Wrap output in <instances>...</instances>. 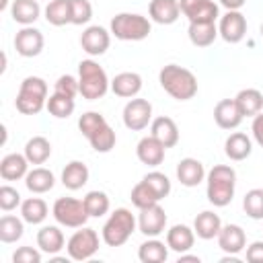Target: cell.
Listing matches in <instances>:
<instances>
[{
    "instance_id": "1",
    "label": "cell",
    "mask_w": 263,
    "mask_h": 263,
    "mask_svg": "<svg viewBox=\"0 0 263 263\" xmlns=\"http://www.w3.org/2000/svg\"><path fill=\"white\" fill-rule=\"evenodd\" d=\"M158 82L164 88V92H168L173 99L177 101H189L197 95V78L191 70L177 66V64H168L158 72Z\"/></svg>"
},
{
    "instance_id": "2",
    "label": "cell",
    "mask_w": 263,
    "mask_h": 263,
    "mask_svg": "<svg viewBox=\"0 0 263 263\" xmlns=\"http://www.w3.org/2000/svg\"><path fill=\"white\" fill-rule=\"evenodd\" d=\"M208 201L214 203L216 208H224L232 201L234 197V187H236V173L228 164H216L208 175Z\"/></svg>"
},
{
    "instance_id": "3",
    "label": "cell",
    "mask_w": 263,
    "mask_h": 263,
    "mask_svg": "<svg viewBox=\"0 0 263 263\" xmlns=\"http://www.w3.org/2000/svg\"><path fill=\"white\" fill-rule=\"evenodd\" d=\"M14 105L23 115H37L47 105V82L39 76H27L21 82Z\"/></svg>"
},
{
    "instance_id": "4",
    "label": "cell",
    "mask_w": 263,
    "mask_h": 263,
    "mask_svg": "<svg viewBox=\"0 0 263 263\" xmlns=\"http://www.w3.org/2000/svg\"><path fill=\"white\" fill-rule=\"evenodd\" d=\"M78 84H80V95L88 101H97L105 97V92L111 86L107 72L95 60H82L78 64Z\"/></svg>"
},
{
    "instance_id": "5",
    "label": "cell",
    "mask_w": 263,
    "mask_h": 263,
    "mask_svg": "<svg viewBox=\"0 0 263 263\" xmlns=\"http://www.w3.org/2000/svg\"><path fill=\"white\" fill-rule=\"evenodd\" d=\"M150 21L136 12H119L111 18V35L121 41H142L150 35Z\"/></svg>"
},
{
    "instance_id": "6",
    "label": "cell",
    "mask_w": 263,
    "mask_h": 263,
    "mask_svg": "<svg viewBox=\"0 0 263 263\" xmlns=\"http://www.w3.org/2000/svg\"><path fill=\"white\" fill-rule=\"evenodd\" d=\"M136 230V218L127 208H117L103 226V240L107 247H121Z\"/></svg>"
},
{
    "instance_id": "7",
    "label": "cell",
    "mask_w": 263,
    "mask_h": 263,
    "mask_svg": "<svg viewBox=\"0 0 263 263\" xmlns=\"http://www.w3.org/2000/svg\"><path fill=\"white\" fill-rule=\"evenodd\" d=\"M51 214H53L55 222L66 228H80L90 218L84 208V201L76 199V197H58L53 201Z\"/></svg>"
},
{
    "instance_id": "8",
    "label": "cell",
    "mask_w": 263,
    "mask_h": 263,
    "mask_svg": "<svg viewBox=\"0 0 263 263\" xmlns=\"http://www.w3.org/2000/svg\"><path fill=\"white\" fill-rule=\"evenodd\" d=\"M66 251H68V257L72 261H86V259H90L99 251V234H97V230L80 226V230H76L68 238Z\"/></svg>"
},
{
    "instance_id": "9",
    "label": "cell",
    "mask_w": 263,
    "mask_h": 263,
    "mask_svg": "<svg viewBox=\"0 0 263 263\" xmlns=\"http://www.w3.org/2000/svg\"><path fill=\"white\" fill-rule=\"evenodd\" d=\"M152 119V105L146 99H132L123 107V125L132 132H142Z\"/></svg>"
},
{
    "instance_id": "10",
    "label": "cell",
    "mask_w": 263,
    "mask_h": 263,
    "mask_svg": "<svg viewBox=\"0 0 263 263\" xmlns=\"http://www.w3.org/2000/svg\"><path fill=\"white\" fill-rule=\"evenodd\" d=\"M181 12L189 23H216L218 4L214 0H179Z\"/></svg>"
},
{
    "instance_id": "11",
    "label": "cell",
    "mask_w": 263,
    "mask_h": 263,
    "mask_svg": "<svg viewBox=\"0 0 263 263\" xmlns=\"http://www.w3.org/2000/svg\"><path fill=\"white\" fill-rule=\"evenodd\" d=\"M218 33L226 43H238L247 35V18L240 10H228L218 25Z\"/></svg>"
},
{
    "instance_id": "12",
    "label": "cell",
    "mask_w": 263,
    "mask_h": 263,
    "mask_svg": "<svg viewBox=\"0 0 263 263\" xmlns=\"http://www.w3.org/2000/svg\"><path fill=\"white\" fill-rule=\"evenodd\" d=\"M43 43H45L43 33L39 29L31 27V25L29 27H23L14 35V49L23 58H35V55H39L41 49H43Z\"/></svg>"
},
{
    "instance_id": "13",
    "label": "cell",
    "mask_w": 263,
    "mask_h": 263,
    "mask_svg": "<svg viewBox=\"0 0 263 263\" xmlns=\"http://www.w3.org/2000/svg\"><path fill=\"white\" fill-rule=\"evenodd\" d=\"M138 226H140V232L144 236H158L166 228V212L158 203L148 205V208L140 210Z\"/></svg>"
},
{
    "instance_id": "14",
    "label": "cell",
    "mask_w": 263,
    "mask_h": 263,
    "mask_svg": "<svg viewBox=\"0 0 263 263\" xmlns=\"http://www.w3.org/2000/svg\"><path fill=\"white\" fill-rule=\"evenodd\" d=\"M109 43H111V33L99 25L86 27L80 35V45L88 55H103L109 49Z\"/></svg>"
},
{
    "instance_id": "15",
    "label": "cell",
    "mask_w": 263,
    "mask_h": 263,
    "mask_svg": "<svg viewBox=\"0 0 263 263\" xmlns=\"http://www.w3.org/2000/svg\"><path fill=\"white\" fill-rule=\"evenodd\" d=\"M218 247L226 255H238L247 247V234L238 224H226L218 232Z\"/></svg>"
},
{
    "instance_id": "16",
    "label": "cell",
    "mask_w": 263,
    "mask_h": 263,
    "mask_svg": "<svg viewBox=\"0 0 263 263\" xmlns=\"http://www.w3.org/2000/svg\"><path fill=\"white\" fill-rule=\"evenodd\" d=\"M214 121L222 129H234V127H238L240 121H242V113H240L236 101L234 99H222V101H218V105L214 107Z\"/></svg>"
},
{
    "instance_id": "17",
    "label": "cell",
    "mask_w": 263,
    "mask_h": 263,
    "mask_svg": "<svg viewBox=\"0 0 263 263\" xmlns=\"http://www.w3.org/2000/svg\"><path fill=\"white\" fill-rule=\"evenodd\" d=\"M164 152H166V148H164L152 134L146 136V138H142V140L138 142V146H136L138 160H140L142 164H148V166H158V164H162Z\"/></svg>"
},
{
    "instance_id": "18",
    "label": "cell",
    "mask_w": 263,
    "mask_h": 263,
    "mask_svg": "<svg viewBox=\"0 0 263 263\" xmlns=\"http://www.w3.org/2000/svg\"><path fill=\"white\" fill-rule=\"evenodd\" d=\"M150 132H152V136H154L164 148H173V146H177V142H179V127H177V123H175L171 117H166V115L156 117V119L150 123Z\"/></svg>"
},
{
    "instance_id": "19",
    "label": "cell",
    "mask_w": 263,
    "mask_h": 263,
    "mask_svg": "<svg viewBox=\"0 0 263 263\" xmlns=\"http://www.w3.org/2000/svg\"><path fill=\"white\" fill-rule=\"evenodd\" d=\"M29 160L25 154H6L2 160H0V177L4 181H18L23 177H27L29 173Z\"/></svg>"
},
{
    "instance_id": "20",
    "label": "cell",
    "mask_w": 263,
    "mask_h": 263,
    "mask_svg": "<svg viewBox=\"0 0 263 263\" xmlns=\"http://www.w3.org/2000/svg\"><path fill=\"white\" fill-rule=\"evenodd\" d=\"M177 179L185 187H197L205 179V168L197 158H183L177 164Z\"/></svg>"
},
{
    "instance_id": "21",
    "label": "cell",
    "mask_w": 263,
    "mask_h": 263,
    "mask_svg": "<svg viewBox=\"0 0 263 263\" xmlns=\"http://www.w3.org/2000/svg\"><path fill=\"white\" fill-rule=\"evenodd\" d=\"M195 242V230L187 224H175L166 230V245L175 253H187Z\"/></svg>"
},
{
    "instance_id": "22",
    "label": "cell",
    "mask_w": 263,
    "mask_h": 263,
    "mask_svg": "<svg viewBox=\"0 0 263 263\" xmlns=\"http://www.w3.org/2000/svg\"><path fill=\"white\" fill-rule=\"evenodd\" d=\"M148 12L154 23L173 25L181 14V6H179V0H150Z\"/></svg>"
},
{
    "instance_id": "23",
    "label": "cell",
    "mask_w": 263,
    "mask_h": 263,
    "mask_svg": "<svg viewBox=\"0 0 263 263\" xmlns=\"http://www.w3.org/2000/svg\"><path fill=\"white\" fill-rule=\"evenodd\" d=\"M111 90L121 99H134L142 90V76L138 72H121L111 80Z\"/></svg>"
},
{
    "instance_id": "24",
    "label": "cell",
    "mask_w": 263,
    "mask_h": 263,
    "mask_svg": "<svg viewBox=\"0 0 263 263\" xmlns=\"http://www.w3.org/2000/svg\"><path fill=\"white\" fill-rule=\"evenodd\" d=\"M224 152H226V156H228L230 160H236V162L249 158L251 152H253L251 138H249L247 134H242V132L230 134V136L226 138V142H224Z\"/></svg>"
},
{
    "instance_id": "25",
    "label": "cell",
    "mask_w": 263,
    "mask_h": 263,
    "mask_svg": "<svg viewBox=\"0 0 263 263\" xmlns=\"http://www.w3.org/2000/svg\"><path fill=\"white\" fill-rule=\"evenodd\" d=\"M88 183V166L80 160H72L62 171V185L70 191L82 189Z\"/></svg>"
},
{
    "instance_id": "26",
    "label": "cell",
    "mask_w": 263,
    "mask_h": 263,
    "mask_svg": "<svg viewBox=\"0 0 263 263\" xmlns=\"http://www.w3.org/2000/svg\"><path fill=\"white\" fill-rule=\"evenodd\" d=\"M220 228H222V220H220V216H218L216 212L205 210V212H201V214L195 216L193 230H195V234H197L199 238H203V240L218 238Z\"/></svg>"
},
{
    "instance_id": "27",
    "label": "cell",
    "mask_w": 263,
    "mask_h": 263,
    "mask_svg": "<svg viewBox=\"0 0 263 263\" xmlns=\"http://www.w3.org/2000/svg\"><path fill=\"white\" fill-rule=\"evenodd\" d=\"M66 245L64 232L58 226H43L37 232V247L47 255H58Z\"/></svg>"
},
{
    "instance_id": "28",
    "label": "cell",
    "mask_w": 263,
    "mask_h": 263,
    "mask_svg": "<svg viewBox=\"0 0 263 263\" xmlns=\"http://www.w3.org/2000/svg\"><path fill=\"white\" fill-rule=\"evenodd\" d=\"M10 14H12V21L18 23V25H33L39 14H41V6H39V0H14L12 6H10Z\"/></svg>"
},
{
    "instance_id": "29",
    "label": "cell",
    "mask_w": 263,
    "mask_h": 263,
    "mask_svg": "<svg viewBox=\"0 0 263 263\" xmlns=\"http://www.w3.org/2000/svg\"><path fill=\"white\" fill-rule=\"evenodd\" d=\"M25 185L31 193H47L53 189L55 185V177L49 168H43V166H37L33 171L27 173L25 177Z\"/></svg>"
},
{
    "instance_id": "30",
    "label": "cell",
    "mask_w": 263,
    "mask_h": 263,
    "mask_svg": "<svg viewBox=\"0 0 263 263\" xmlns=\"http://www.w3.org/2000/svg\"><path fill=\"white\" fill-rule=\"evenodd\" d=\"M234 101H236L242 117H255L263 109V92L257 88H242L234 97Z\"/></svg>"
},
{
    "instance_id": "31",
    "label": "cell",
    "mask_w": 263,
    "mask_h": 263,
    "mask_svg": "<svg viewBox=\"0 0 263 263\" xmlns=\"http://www.w3.org/2000/svg\"><path fill=\"white\" fill-rule=\"evenodd\" d=\"M168 257V245L152 236L150 240H144L138 249V259L142 263H164Z\"/></svg>"
},
{
    "instance_id": "32",
    "label": "cell",
    "mask_w": 263,
    "mask_h": 263,
    "mask_svg": "<svg viewBox=\"0 0 263 263\" xmlns=\"http://www.w3.org/2000/svg\"><path fill=\"white\" fill-rule=\"evenodd\" d=\"M187 35H189V41L195 47H208L216 41V37L220 33H218L216 23H189Z\"/></svg>"
},
{
    "instance_id": "33",
    "label": "cell",
    "mask_w": 263,
    "mask_h": 263,
    "mask_svg": "<svg viewBox=\"0 0 263 263\" xmlns=\"http://www.w3.org/2000/svg\"><path fill=\"white\" fill-rule=\"evenodd\" d=\"M45 21L53 27H64L72 23V4L70 0H49L45 6Z\"/></svg>"
},
{
    "instance_id": "34",
    "label": "cell",
    "mask_w": 263,
    "mask_h": 263,
    "mask_svg": "<svg viewBox=\"0 0 263 263\" xmlns=\"http://www.w3.org/2000/svg\"><path fill=\"white\" fill-rule=\"evenodd\" d=\"M25 156L31 164H43L51 156V144L43 136H33L25 144Z\"/></svg>"
},
{
    "instance_id": "35",
    "label": "cell",
    "mask_w": 263,
    "mask_h": 263,
    "mask_svg": "<svg viewBox=\"0 0 263 263\" xmlns=\"http://www.w3.org/2000/svg\"><path fill=\"white\" fill-rule=\"evenodd\" d=\"M21 218L27 224H41L47 218V203L41 197H29L21 203Z\"/></svg>"
},
{
    "instance_id": "36",
    "label": "cell",
    "mask_w": 263,
    "mask_h": 263,
    "mask_svg": "<svg viewBox=\"0 0 263 263\" xmlns=\"http://www.w3.org/2000/svg\"><path fill=\"white\" fill-rule=\"evenodd\" d=\"M86 140L90 142V146H92L95 152H111V150L115 148V142H117L115 132L109 127V123H103V125H101L99 129H95Z\"/></svg>"
},
{
    "instance_id": "37",
    "label": "cell",
    "mask_w": 263,
    "mask_h": 263,
    "mask_svg": "<svg viewBox=\"0 0 263 263\" xmlns=\"http://www.w3.org/2000/svg\"><path fill=\"white\" fill-rule=\"evenodd\" d=\"M47 111L53 115V117H58V119H66V117H70L72 113H74V99L72 97H68V95H62V92H53L49 99H47Z\"/></svg>"
},
{
    "instance_id": "38",
    "label": "cell",
    "mask_w": 263,
    "mask_h": 263,
    "mask_svg": "<svg viewBox=\"0 0 263 263\" xmlns=\"http://www.w3.org/2000/svg\"><path fill=\"white\" fill-rule=\"evenodd\" d=\"M23 222L25 220H21L16 216H10V214L2 216L0 218V240L2 242H16L25 232Z\"/></svg>"
},
{
    "instance_id": "39",
    "label": "cell",
    "mask_w": 263,
    "mask_h": 263,
    "mask_svg": "<svg viewBox=\"0 0 263 263\" xmlns=\"http://www.w3.org/2000/svg\"><path fill=\"white\" fill-rule=\"evenodd\" d=\"M129 199H132V203H134L138 210H144V208L154 205V203L160 201V197L154 193V189H152L144 179H142L138 185H134V189H132V193H129Z\"/></svg>"
},
{
    "instance_id": "40",
    "label": "cell",
    "mask_w": 263,
    "mask_h": 263,
    "mask_svg": "<svg viewBox=\"0 0 263 263\" xmlns=\"http://www.w3.org/2000/svg\"><path fill=\"white\" fill-rule=\"evenodd\" d=\"M82 201H84V208H86V212H88L90 218L105 216L109 212V205H111L109 203V195L105 191H88Z\"/></svg>"
},
{
    "instance_id": "41",
    "label": "cell",
    "mask_w": 263,
    "mask_h": 263,
    "mask_svg": "<svg viewBox=\"0 0 263 263\" xmlns=\"http://www.w3.org/2000/svg\"><path fill=\"white\" fill-rule=\"evenodd\" d=\"M242 210L253 220H263V189H251L242 197Z\"/></svg>"
},
{
    "instance_id": "42",
    "label": "cell",
    "mask_w": 263,
    "mask_h": 263,
    "mask_svg": "<svg viewBox=\"0 0 263 263\" xmlns=\"http://www.w3.org/2000/svg\"><path fill=\"white\" fill-rule=\"evenodd\" d=\"M103 123H107V119L101 115V113H97V111H86V113H82L80 115V119H78V129H80V134L84 136V138H88L95 129H99Z\"/></svg>"
},
{
    "instance_id": "43",
    "label": "cell",
    "mask_w": 263,
    "mask_h": 263,
    "mask_svg": "<svg viewBox=\"0 0 263 263\" xmlns=\"http://www.w3.org/2000/svg\"><path fill=\"white\" fill-rule=\"evenodd\" d=\"M144 181L154 189V193H156L160 199H164V197L171 193V181H168V177H166L164 173H160V171L148 173V175L144 177Z\"/></svg>"
},
{
    "instance_id": "44",
    "label": "cell",
    "mask_w": 263,
    "mask_h": 263,
    "mask_svg": "<svg viewBox=\"0 0 263 263\" xmlns=\"http://www.w3.org/2000/svg\"><path fill=\"white\" fill-rule=\"evenodd\" d=\"M72 4V25H86L92 18V4L88 0H70Z\"/></svg>"
},
{
    "instance_id": "45",
    "label": "cell",
    "mask_w": 263,
    "mask_h": 263,
    "mask_svg": "<svg viewBox=\"0 0 263 263\" xmlns=\"http://www.w3.org/2000/svg\"><path fill=\"white\" fill-rule=\"evenodd\" d=\"M53 92H62V95H68L74 99L80 92V84L72 74H62L53 84Z\"/></svg>"
},
{
    "instance_id": "46",
    "label": "cell",
    "mask_w": 263,
    "mask_h": 263,
    "mask_svg": "<svg viewBox=\"0 0 263 263\" xmlns=\"http://www.w3.org/2000/svg\"><path fill=\"white\" fill-rule=\"evenodd\" d=\"M21 203H23L21 201V193L14 187H10V185H2L0 187V208L4 212H12Z\"/></svg>"
},
{
    "instance_id": "47",
    "label": "cell",
    "mask_w": 263,
    "mask_h": 263,
    "mask_svg": "<svg viewBox=\"0 0 263 263\" xmlns=\"http://www.w3.org/2000/svg\"><path fill=\"white\" fill-rule=\"evenodd\" d=\"M12 263H41V253L33 247H18L12 253Z\"/></svg>"
},
{
    "instance_id": "48",
    "label": "cell",
    "mask_w": 263,
    "mask_h": 263,
    "mask_svg": "<svg viewBox=\"0 0 263 263\" xmlns=\"http://www.w3.org/2000/svg\"><path fill=\"white\" fill-rule=\"evenodd\" d=\"M247 261L249 263H263V240H255L247 247Z\"/></svg>"
},
{
    "instance_id": "49",
    "label": "cell",
    "mask_w": 263,
    "mask_h": 263,
    "mask_svg": "<svg viewBox=\"0 0 263 263\" xmlns=\"http://www.w3.org/2000/svg\"><path fill=\"white\" fill-rule=\"evenodd\" d=\"M251 132H253V138H255V142L263 148V111L261 113H257L255 117H253V125H251Z\"/></svg>"
},
{
    "instance_id": "50",
    "label": "cell",
    "mask_w": 263,
    "mask_h": 263,
    "mask_svg": "<svg viewBox=\"0 0 263 263\" xmlns=\"http://www.w3.org/2000/svg\"><path fill=\"white\" fill-rule=\"evenodd\" d=\"M245 2L247 0H220V4L224 8H228V10H240L245 6Z\"/></svg>"
},
{
    "instance_id": "51",
    "label": "cell",
    "mask_w": 263,
    "mask_h": 263,
    "mask_svg": "<svg viewBox=\"0 0 263 263\" xmlns=\"http://www.w3.org/2000/svg\"><path fill=\"white\" fill-rule=\"evenodd\" d=\"M183 261H195V263H199V257H197V255H185V253H179V263H183Z\"/></svg>"
},
{
    "instance_id": "52",
    "label": "cell",
    "mask_w": 263,
    "mask_h": 263,
    "mask_svg": "<svg viewBox=\"0 0 263 263\" xmlns=\"http://www.w3.org/2000/svg\"><path fill=\"white\" fill-rule=\"evenodd\" d=\"M6 4H8V0H2V4H0V8H6Z\"/></svg>"
},
{
    "instance_id": "53",
    "label": "cell",
    "mask_w": 263,
    "mask_h": 263,
    "mask_svg": "<svg viewBox=\"0 0 263 263\" xmlns=\"http://www.w3.org/2000/svg\"><path fill=\"white\" fill-rule=\"evenodd\" d=\"M261 35H263V25H261Z\"/></svg>"
}]
</instances>
